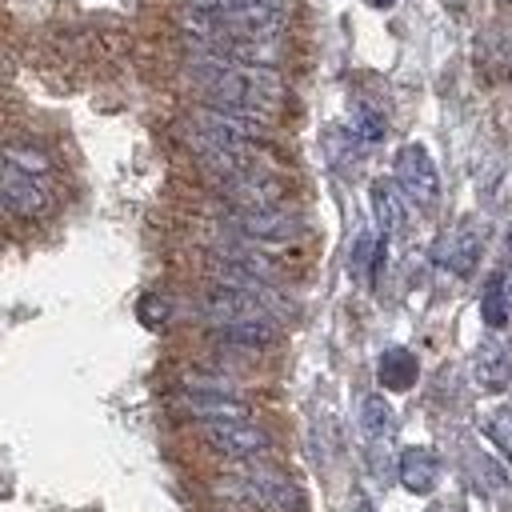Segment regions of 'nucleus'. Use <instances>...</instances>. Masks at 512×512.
<instances>
[{"label":"nucleus","instance_id":"f257e3e1","mask_svg":"<svg viewBox=\"0 0 512 512\" xmlns=\"http://www.w3.org/2000/svg\"><path fill=\"white\" fill-rule=\"evenodd\" d=\"M188 76L192 84H200V92L212 104H228L252 116H272L284 100V80L276 68H260V64H236V60H220V56H188Z\"/></svg>","mask_w":512,"mask_h":512},{"label":"nucleus","instance_id":"f03ea898","mask_svg":"<svg viewBox=\"0 0 512 512\" xmlns=\"http://www.w3.org/2000/svg\"><path fill=\"white\" fill-rule=\"evenodd\" d=\"M228 228L244 240H256V244H284V240L300 236V216L284 212L280 204H272V208H232Z\"/></svg>","mask_w":512,"mask_h":512},{"label":"nucleus","instance_id":"7ed1b4c3","mask_svg":"<svg viewBox=\"0 0 512 512\" xmlns=\"http://www.w3.org/2000/svg\"><path fill=\"white\" fill-rule=\"evenodd\" d=\"M396 184L420 208H432L440 200V172H436V164H432L424 144H404L396 152Z\"/></svg>","mask_w":512,"mask_h":512},{"label":"nucleus","instance_id":"20e7f679","mask_svg":"<svg viewBox=\"0 0 512 512\" xmlns=\"http://www.w3.org/2000/svg\"><path fill=\"white\" fill-rule=\"evenodd\" d=\"M200 432L220 456H232V460H252L272 448V436L252 420H212V424H200Z\"/></svg>","mask_w":512,"mask_h":512},{"label":"nucleus","instance_id":"39448f33","mask_svg":"<svg viewBox=\"0 0 512 512\" xmlns=\"http://www.w3.org/2000/svg\"><path fill=\"white\" fill-rule=\"evenodd\" d=\"M200 312H204L212 324H228V320H252V316H272V308H268L264 300H256L252 292L228 288V284H212V288L200 296Z\"/></svg>","mask_w":512,"mask_h":512},{"label":"nucleus","instance_id":"423d86ee","mask_svg":"<svg viewBox=\"0 0 512 512\" xmlns=\"http://www.w3.org/2000/svg\"><path fill=\"white\" fill-rule=\"evenodd\" d=\"M180 404L200 424H212V420H252V404L240 400L236 392H220V388H184Z\"/></svg>","mask_w":512,"mask_h":512},{"label":"nucleus","instance_id":"0eeeda50","mask_svg":"<svg viewBox=\"0 0 512 512\" xmlns=\"http://www.w3.org/2000/svg\"><path fill=\"white\" fill-rule=\"evenodd\" d=\"M0 200H4V208L16 212V216H40V212H48V204H52L48 188L40 184V176L16 172V168H4V176H0Z\"/></svg>","mask_w":512,"mask_h":512},{"label":"nucleus","instance_id":"6e6552de","mask_svg":"<svg viewBox=\"0 0 512 512\" xmlns=\"http://www.w3.org/2000/svg\"><path fill=\"white\" fill-rule=\"evenodd\" d=\"M480 252H484V236H480V228H476L472 220H464L460 228H452V232L440 240L436 260H440L448 272L468 276V272L480 264Z\"/></svg>","mask_w":512,"mask_h":512},{"label":"nucleus","instance_id":"1a4fd4ad","mask_svg":"<svg viewBox=\"0 0 512 512\" xmlns=\"http://www.w3.org/2000/svg\"><path fill=\"white\" fill-rule=\"evenodd\" d=\"M212 336L220 344H232V348H248V352H260L268 344H276V320L272 316H252V320H228V324H216Z\"/></svg>","mask_w":512,"mask_h":512},{"label":"nucleus","instance_id":"9d476101","mask_svg":"<svg viewBox=\"0 0 512 512\" xmlns=\"http://www.w3.org/2000/svg\"><path fill=\"white\" fill-rule=\"evenodd\" d=\"M400 484L412 492V496H428L432 488H436V480H440V456L432 452V448H404L400 452Z\"/></svg>","mask_w":512,"mask_h":512},{"label":"nucleus","instance_id":"9b49d317","mask_svg":"<svg viewBox=\"0 0 512 512\" xmlns=\"http://www.w3.org/2000/svg\"><path fill=\"white\" fill-rule=\"evenodd\" d=\"M368 200H372V216H376L380 232H384V236L400 232V224H404V200H400V184H392L388 176H380V180H372Z\"/></svg>","mask_w":512,"mask_h":512},{"label":"nucleus","instance_id":"f8f14e48","mask_svg":"<svg viewBox=\"0 0 512 512\" xmlns=\"http://www.w3.org/2000/svg\"><path fill=\"white\" fill-rule=\"evenodd\" d=\"M476 380L484 392H504L508 380H512V356L500 340H488L480 352H476Z\"/></svg>","mask_w":512,"mask_h":512},{"label":"nucleus","instance_id":"ddd939ff","mask_svg":"<svg viewBox=\"0 0 512 512\" xmlns=\"http://www.w3.org/2000/svg\"><path fill=\"white\" fill-rule=\"evenodd\" d=\"M416 376H420V360L408 348H388L376 364V380L388 392H408L416 384Z\"/></svg>","mask_w":512,"mask_h":512},{"label":"nucleus","instance_id":"4468645a","mask_svg":"<svg viewBox=\"0 0 512 512\" xmlns=\"http://www.w3.org/2000/svg\"><path fill=\"white\" fill-rule=\"evenodd\" d=\"M480 316L488 328H508L512 320V296H508V276L504 272H492L488 284H484V296H480Z\"/></svg>","mask_w":512,"mask_h":512},{"label":"nucleus","instance_id":"2eb2a0df","mask_svg":"<svg viewBox=\"0 0 512 512\" xmlns=\"http://www.w3.org/2000/svg\"><path fill=\"white\" fill-rule=\"evenodd\" d=\"M360 432L368 436V440H384L388 432H392V408H388V400L384 396H364L360 400Z\"/></svg>","mask_w":512,"mask_h":512},{"label":"nucleus","instance_id":"dca6fc26","mask_svg":"<svg viewBox=\"0 0 512 512\" xmlns=\"http://www.w3.org/2000/svg\"><path fill=\"white\" fill-rule=\"evenodd\" d=\"M0 156H4L8 168L28 172V176H48V172H52V160H48L40 148H32V144H4Z\"/></svg>","mask_w":512,"mask_h":512},{"label":"nucleus","instance_id":"f3484780","mask_svg":"<svg viewBox=\"0 0 512 512\" xmlns=\"http://www.w3.org/2000/svg\"><path fill=\"white\" fill-rule=\"evenodd\" d=\"M480 52H488V72L492 76H512V32H484L480 36Z\"/></svg>","mask_w":512,"mask_h":512},{"label":"nucleus","instance_id":"a211bd4d","mask_svg":"<svg viewBox=\"0 0 512 512\" xmlns=\"http://www.w3.org/2000/svg\"><path fill=\"white\" fill-rule=\"evenodd\" d=\"M480 432L492 440V448H500V456L512 464V408H496L480 420Z\"/></svg>","mask_w":512,"mask_h":512},{"label":"nucleus","instance_id":"6ab92c4d","mask_svg":"<svg viewBox=\"0 0 512 512\" xmlns=\"http://www.w3.org/2000/svg\"><path fill=\"white\" fill-rule=\"evenodd\" d=\"M352 136L360 144H380L384 140V116L376 108H368V104H356V112H352Z\"/></svg>","mask_w":512,"mask_h":512},{"label":"nucleus","instance_id":"aec40b11","mask_svg":"<svg viewBox=\"0 0 512 512\" xmlns=\"http://www.w3.org/2000/svg\"><path fill=\"white\" fill-rule=\"evenodd\" d=\"M136 316H140L148 328H164V324H168V316H172V308H168V300H164V296L148 292V296L136 304Z\"/></svg>","mask_w":512,"mask_h":512},{"label":"nucleus","instance_id":"412c9836","mask_svg":"<svg viewBox=\"0 0 512 512\" xmlns=\"http://www.w3.org/2000/svg\"><path fill=\"white\" fill-rule=\"evenodd\" d=\"M368 4H372V8H392L396 0H368Z\"/></svg>","mask_w":512,"mask_h":512},{"label":"nucleus","instance_id":"4be33fe9","mask_svg":"<svg viewBox=\"0 0 512 512\" xmlns=\"http://www.w3.org/2000/svg\"><path fill=\"white\" fill-rule=\"evenodd\" d=\"M360 512H372V508H368V504H360Z\"/></svg>","mask_w":512,"mask_h":512},{"label":"nucleus","instance_id":"5701e85b","mask_svg":"<svg viewBox=\"0 0 512 512\" xmlns=\"http://www.w3.org/2000/svg\"><path fill=\"white\" fill-rule=\"evenodd\" d=\"M508 4H512V0H508Z\"/></svg>","mask_w":512,"mask_h":512}]
</instances>
